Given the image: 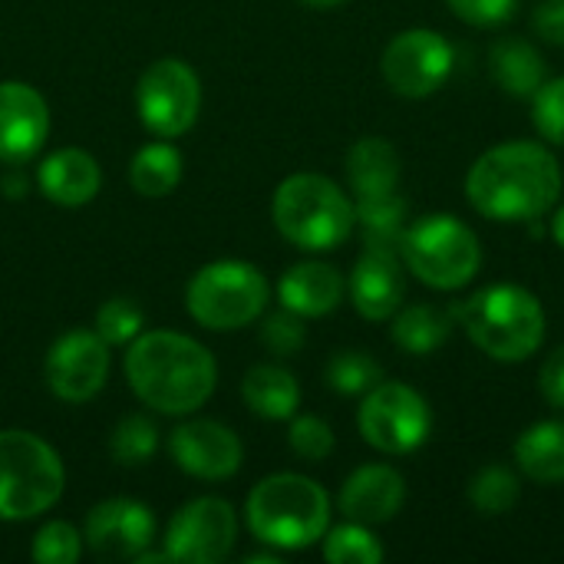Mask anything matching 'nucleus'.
Listing matches in <instances>:
<instances>
[{"label": "nucleus", "instance_id": "17", "mask_svg": "<svg viewBox=\"0 0 564 564\" xmlns=\"http://www.w3.org/2000/svg\"><path fill=\"white\" fill-rule=\"evenodd\" d=\"M347 297L354 311L367 321H390L406 297V274L403 258L393 248H364L350 278Z\"/></svg>", "mask_w": 564, "mask_h": 564}, {"label": "nucleus", "instance_id": "20", "mask_svg": "<svg viewBox=\"0 0 564 564\" xmlns=\"http://www.w3.org/2000/svg\"><path fill=\"white\" fill-rule=\"evenodd\" d=\"M344 294H347V281L327 261H297L278 281L281 307L301 314L304 321L334 314L340 307Z\"/></svg>", "mask_w": 564, "mask_h": 564}, {"label": "nucleus", "instance_id": "9", "mask_svg": "<svg viewBox=\"0 0 564 564\" xmlns=\"http://www.w3.org/2000/svg\"><path fill=\"white\" fill-rule=\"evenodd\" d=\"M357 430L367 446L383 456H410L416 453L433 433V413L420 390L380 380L357 410Z\"/></svg>", "mask_w": 564, "mask_h": 564}, {"label": "nucleus", "instance_id": "38", "mask_svg": "<svg viewBox=\"0 0 564 564\" xmlns=\"http://www.w3.org/2000/svg\"><path fill=\"white\" fill-rule=\"evenodd\" d=\"M532 30L542 43L564 46V0H539L532 10Z\"/></svg>", "mask_w": 564, "mask_h": 564}, {"label": "nucleus", "instance_id": "34", "mask_svg": "<svg viewBox=\"0 0 564 564\" xmlns=\"http://www.w3.org/2000/svg\"><path fill=\"white\" fill-rule=\"evenodd\" d=\"M288 446L304 463H324L334 453L337 436H334V430H330L327 420L311 416V413H304V416L294 413L291 416V430H288Z\"/></svg>", "mask_w": 564, "mask_h": 564}, {"label": "nucleus", "instance_id": "14", "mask_svg": "<svg viewBox=\"0 0 564 564\" xmlns=\"http://www.w3.org/2000/svg\"><path fill=\"white\" fill-rule=\"evenodd\" d=\"M83 542L99 562H135L155 542V516L139 499H102L86 516Z\"/></svg>", "mask_w": 564, "mask_h": 564}, {"label": "nucleus", "instance_id": "11", "mask_svg": "<svg viewBox=\"0 0 564 564\" xmlns=\"http://www.w3.org/2000/svg\"><path fill=\"white\" fill-rule=\"evenodd\" d=\"M238 545V512L228 499L198 496L175 509L162 549L169 562L221 564Z\"/></svg>", "mask_w": 564, "mask_h": 564}, {"label": "nucleus", "instance_id": "32", "mask_svg": "<svg viewBox=\"0 0 564 564\" xmlns=\"http://www.w3.org/2000/svg\"><path fill=\"white\" fill-rule=\"evenodd\" d=\"M145 327V314L132 297H109L99 304L93 330L109 344V347H129Z\"/></svg>", "mask_w": 564, "mask_h": 564}, {"label": "nucleus", "instance_id": "6", "mask_svg": "<svg viewBox=\"0 0 564 564\" xmlns=\"http://www.w3.org/2000/svg\"><path fill=\"white\" fill-rule=\"evenodd\" d=\"M268 297L271 284L258 264L221 258L192 274L185 288V311L198 327L212 334H231L261 321Z\"/></svg>", "mask_w": 564, "mask_h": 564}, {"label": "nucleus", "instance_id": "2", "mask_svg": "<svg viewBox=\"0 0 564 564\" xmlns=\"http://www.w3.org/2000/svg\"><path fill=\"white\" fill-rule=\"evenodd\" d=\"M562 182V165L542 142L516 139L473 162L466 198L489 221H535L558 202Z\"/></svg>", "mask_w": 564, "mask_h": 564}, {"label": "nucleus", "instance_id": "36", "mask_svg": "<svg viewBox=\"0 0 564 564\" xmlns=\"http://www.w3.org/2000/svg\"><path fill=\"white\" fill-rule=\"evenodd\" d=\"M261 344L274 354V357H294L301 354V347L307 344V327H304V317L281 307L278 314L264 317L261 324Z\"/></svg>", "mask_w": 564, "mask_h": 564}, {"label": "nucleus", "instance_id": "42", "mask_svg": "<svg viewBox=\"0 0 564 564\" xmlns=\"http://www.w3.org/2000/svg\"><path fill=\"white\" fill-rule=\"evenodd\" d=\"M301 3L311 7V10H337V7H344L350 0H301Z\"/></svg>", "mask_w": 564, "mask_h": 564}, {"label": "nucleus", "instance_id": "27", "mask_svg": "<svg viewBox=\"0 0 564 564\" xmlns=\"http://www.w3.org/2000/svg\"><path fill=\"white\" fill-rule=\"evenodd\" d=\"M406 212H410V205L400 192L357 202V225L364 231L367 248L400 251V238L406 231Z\"/></svg>", "mask_w": 564, "mask_h": 564}, {"label": "nucleus", "instance_id": "3", "mask_svg": "<svg viewBox=\"0 0 564 564\" xmlns=\"http://www.w3.org/2000/svg\"><path fill=\"white\" fill-rule=\"evenodd\" d=\"M245 522L261 545L304 552L330 529V496L311 476L274 473L248 492Z\"/></svg>", "mask_w": 564, "mask_h": 564}, {"label": "nucleus", "instance_id": "40", "mask_svg": "<svg viewBox=\"0 0 564 564\" xmlns=\"http://www.w3.org/2000/svg\"><path fill=\"white\" fill-rule=\"evenodd\" d=\"M0 188L7 192V198H20V195H26L30 182H26V175H20V172H17V165H10V172L0 178Z\"/></svg>", "mask_w": 564, "mask_h": 564}, {"label": "nucleus", "instance_id": "15", "mask_svg": "<svg viewBox=\"0 0 564 564\" xmlns=\"http://www.w3.org/2000/svg\"><path fill=\"white\" fill-rule=\"evenodd\" d=\"M169 456L185 476L221 482L241 469L245 446L238 433L218 420H185L169 433Z\"/></svg>", "mask_w": 564, "mask_h": 564}, {"label": "nucleus", "instance_id": "8", "mask_svg": "<svg viewBox=\"0 0 564 564\" xmlns=\"http://www.w3.org/2000/svg\"><path fill=\"white\" fill-rule=\"evenodd\" d=\"M403 268L433 291H459L482 268L479 235L456 215H423L400 238Z\"/></svg>", "mask_w": 564, "mask_h": 564}, {"label": "nucleus", "instance_id": "23", "mask_svg": "<svg viewBox=\"0 0 564 564\" xmlns=\"http://www.w3.org/2000/svg\"><path fill=\"white\" fill-rule=\"evenodd\" d=\"M245 406L271 423H284L301 406V383L281 364H254L241 380Z\"/></svg>", "mask_w": 564, "mask_h": 564}, {"label": "nucleus", "instance_id": "13", "mask_svg": "<svg viewBox=\"0 0 564 564\" xmlns=\"http://www.w3.org/2000/svg\"><path fill=\"white\" fill-rule=\"evenodd\" d=\"M109 344L93 327H73L59 334L43 360L46 390L63 403H89L109 380Z\"/></svg>", "mask_w": 564, "mask_h": 564}, {"label": "nucleus", "instance_id": "37", "mask_svg": "<svg viewBox=\"0 0 564 564\" xmlns=\"http://www.w3.org/2000/svg\"><path fill=\"white\" fill-rule=\"evenodd\" d=\"M446 3L459 20H466L469 26H482V30L509 23L519 7V0H446Z\"/></svg>", "mask_w": 564, "mask_h": 564}, {"label": "nucleus", "instance_id": "25", "mask_svg": "<svg viewBox=\"0 0 564 564\" xmlns=\"http://www.w3.org/2000/svg\"><path fill=\"white\" fill-rule=\"evenodd\" d=\"M393 344L410 354V357H430L433 350H440L449 334H453V314H446L436 304H403L393 317Z\"/></svg>", "mask_w": 564, "mask_h": 564}, {"label": "nucleus", "instance_id": "33", "mask_svg": "<svg viewBox=\"0 0 564 564\" xmlns=\"http://www.w3.org/2000/svg\"><path fill=\"white\" fill-rule=\"evenodd\" d=\"M83 532L63 519H50L30 542V558L36 564H76L83 555Z\"/></svg>", "mask_w": 564, "mask_h": 564}, {"label": "nucleus", "instance_id": "10", "mask_svg": "<svg viewBox=\"0 0 564 564\" xmlns=\"http://www.w3.org/2000/svg\"><path fill=\"white\" fill-rule=\"evenodd\" d=\"M135 112L155 139L185 135L202 112V79L192 63L178 56L149 63L135 83Z\"/></svg>", "mask_w": 564, "mask_h": 564}, {"label": "nucleus", "instance_id": "12", "mask_svg": "<svg viewBox=\"0 0 564 564\" xmlns=\"http://www.w3.org/2000/svg\"><path fill=\"white\" fill-rule=\"evenodd\" d=\"M456 50L453 43L426 26L397 33L380 56L383 83L403 99H426L453 76Z\"/></svg>", "mask_w": 564, "mask_h": 564}, {"label": "nucleus", "instance_id": "16", "mask_svg": "<svg viewBox=\"0 0 564 564\" xmlns=\"http://www.w3.org/2000/svg\"><path fill=\"white\" fill-rule=\"evenodd\" d=\"M50 139V102L23 79L0 83V162L26 165Z\"/></svg>", "mask_w": 564, "mask_h": 564}, {"label": "nucleus", "instance_id": "26", "mask_svg": "<svg viewBox=\"0 0 564 564\" xmlns=\"http://www.w3.org/2000/svg\"><path fill=\"white\" fill-rule=\"evenodd\" d=\"M182 172H185V159L178 145H172V139H155L132 155L129 185L142 198H165L178 188Z\"/></svg>", "mask_w": 564, "mask_h": 564}, {"label": "nucleus", "instance_id": "24", "mask_svg": "<svg viewBox=\"0 0 564 564\" xmlns=\"http://www.w3.org/2000/svg\"><path fill=\"white\" fill-rule=\"evenodd\" d=\"M516 463L522 476L542 486L564 482V420H542L532 423L516 440Z\"/></svg>", "mask_w": 564, "mask_h": 564}, {"label": "nucleus", "instance_id": "5", "mask_svg": "<svg viewBox=\"0 0 564 564\" xmlns=\"http://www.w3.org/2000/svg\"><path fill=\"white\" fill-rule=\"evenodd\" d=\"M466 337L499 364L529 360L545 340V307L522 284H489L456 307Z\"/></svg>", "mask_w": 564, "mask_h": 564}, {"label": "nucleus", "instance_id": "30", "mask_svg": "<svg viewBox=\"0 0 564 564\" xmlns=\"http://www.w3.org/2000/svg\"><path fill=\"white\" fill-rule=\"evenodd\" d=\"M324 380L340 397H364L383 380V367L367 350H340L330 357Z\"/></svg>", "mask_w": 564, "mask_h": 564}, {"label": "nucleus", "instance_id": "28", "mask_svg": "<svg viewBox=\"0 0 564 564\" xmlns=\"http://www.w3.org/2000/svg\"><path fill=\"white\" fill-rule=\"evenodd\" d=\"M321 555L330 564H380L387 558L383 542L370 532V525L360 522H344L324 532L321 539Z\"/></svg>", "mask_w": 564, "mask_h": 564}, {"label": "nucleus", "instance_id": "29", "mask_svg": "<svg viewBox=\"0 0 564 564\" xmlns=\"http://www.w3.org/2000/svg\"><path fill=\"white\" fill-rule=\"evenodd\" d=\"M522 482L506 466H486L469 482V502L479 516H506L519 506Z\"/></svg>", "mask_w": 564, "mask_h": 564}, {"label": "nucleus", "instance_id": "4", "mask_svg": "<svg viewBox=\"0 0 564 564\" xmlns=\"http://www.w3.org/2000/svg\"><path fill=\"white\" fill-rule=\"evenodd\" d=\"M271 218L278 235L311 254L340 248L357 228V202L327 175L294 172L271 198Z\"/></svg>", "mask_w": 564, "mask_h": 564}, {"label": "nucleus", "instance_id": "35", "mask_svg": "<svg viewBox=\"0 0 564 564\" xmlns=\"http://www.w3.org/2000/svg\"><path fill=\"white\" fill-rule=\"evenodd\" d=\"M532 122L545 142L564 149V76L545 79L532 96Z\"/></svg>", "mask_w": 564, "mask_h": 564}, {"label": "nucleus", "instance_id": "18", "mask_svg": "<svg viewBox=\"0 0 564 564\" xmlns=\"http://www.w3.org/2000/svg\"><path fill=\"white\" fill-rule=\"evenodd\" d=\"M406 502V482L403 476L387 463H367L354 469L337 496V506L344 519L360 525H387L400 516Z\"/></svg>", "mask_w": 564, "mask_h": 564}, {"label": "nucleus", "instance_id": "31", "mask_svg": "<svg viewBox=\"0 0 564 564\" xmlns=\"http://www.w3.org/2000/svg\"><path fill=\"white\" fill-rule=\"evenodd\" d=\"M159 449V430L149 416L142 413H132V416H122L119 426L112 430L109 436V453L119 466L132 469V466H145Z\"/></svg>", "mask_w": 564, "mask_h": 564}, {"label": "nucleus", "instance_id": "19", "mask_svg": "<svg viewBox=\"0 0 564 564\" xmlns=\"http://www.w3.org/2000/svg\"><path fill=\"white\" fill-rule=\"evenodd\" d=\"M36 188L46 202L59 208H83L89 205L102 188V169L99 162L76 145L50 152L36 169Z\"/></svg>", "mask_w": 564, "mask_h": 564}, {"label": "nucleus", "instance_id": "41", "mask_svg": "<svg viewBox=\"0 0 564 564\" xmlns=\"http://www.w3.org/2000/svg\"><path fill=\"white\" fill-rule=\"evenodd\" d=\"M552 238H555V245L564 251V205L555 212V218H552Z\"/></svg>", "mask_w": 564, "mask_h": 564}, {"label": "nucleus", "instance_id": "39", "mask_svg": "<svg viewBox=\"0 0 564 564\" xmlns=\"http://www.w3.org/2000/svg\"><path fill=\"white\" fill-rule=\"evenodd\" d=\"M539 393L545 397L549 406L564 410V347L549 354V360L539 370Z\"/></svg>", "mask_w": 564, "mask_h": 564}, {"label": "nucleus", "instance_id": "7", "mask_svg": "<svg viewBox=\"0 0 564 564\" xmlns=\"http://www.w3.org/2000/svg\"><path fill=\"white\" fill-rule=\"evenodd\" d=\"M66 489L59 453L30 430H0V522L50 512Z\"/></svg>", "mask_w": 564, "mask_h": 564}, {"label": "nucleus", "instance_id": "21", "mask_svg": "<svg viewBox=\"0 0 564 564\" xmlns=\"http://www.w3.org/2000/svg\"><path fill=\"white\" fill-rule=\"evenodd\" d=\"M400 169H403L400 152L383 135H364V139H357L347 149V159H344V172H347V185H350L354 202L380 198V195L397 192Z\"/></svg>", "mask_w": 564, "mask_h": 564}, {"label": "nucleus", "instance_id": "1", "mask_svg": "<svg viewBox=\"0 0 564 564\" xmlns=\"http://www.w3.org/2000/svg\"><path fill=\"white\" fill-rule=\"evenodd\" d=\"M135 400L162 416L198 413L218 390V364L205 344L178 330H142L122 354Z\"/></svg>", "mask_w": 564, "mask_h": 564}, {"label": "nucleus", "instance_id": "22", "mask_svg": "<svg viewBox=\"0 0 564 564\" xmlns=\"http://www.w3.org/2000/svg\"><path fill=\"white\" fill-rule=\"evenodd\" d=\"M489 69L499 89L512 99H532L549 79V63L535 43L522 36H506L489 53Z\"/></svg>", "mask_w": 564, "mask_h": 564}]
</instances>
